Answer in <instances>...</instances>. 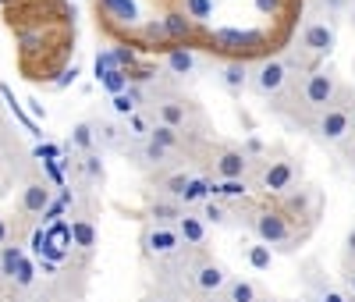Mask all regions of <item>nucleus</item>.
I'll list each match as a JSON object with an SVG mask.
<instances>
[{"label":"nucleus","mask_w":355,"mask_h":302,"mask_svg":"<svg viewBox=\"0 0 355 302\" xmlns=\"http://www.w3.org/2000/svg\"><path fill=\"white\" fill-rule=\"evenodd\" d=\"M334 97H338V78H334L327 68H313V72L306 75V85H302V100H306V107H313V110H327V107L334 103Z\"/></svg>","instance_id":"1"},{"label":"nucleus","mask_w":355,"mask_h":302,"mask_svg":"<svg viewBox=\"0 0 355 302\" xmlns=\"http://www.w3.org/2000/svg\"><path fill=\"white\" fill-rule=\"evenodd\" d=\"M249 82H252V89H256L259 97H277L281 89L288 85V68H284V60H281V57L259 60V68H256V75H252Z\"/></svg>","instance_id":"2"},{"label":"nucleus","mask_w":355,"mask_h":302,"mask_svg":"<svg viewBox=\"0 0 355 302\" xmlns=\"http://www.w3.org/2000/svg\"><path fill=\"white\" fill-rule=\"evenodd\" d=\"M252 228H256L263 246H288L291 242V228H288L284 210H263V214H256Z\"/></svg>","instance_id":"3"},{"label":"nucleus","mask_w":355,"mask_h":302,"mask_svg":"<svg viewBox=\"0 0 355 302\" xmlns=\"http://www.w3.org/2000/svg\"><path fill=\"white\" fill-rule=\"evenodd\" d=\"M316 132H320V139H327V142H341L352 132V114L341 110V107H327L320 114V121H316Z\"/></svg>","instance_id":"4"},{"label":"nucleus","mask_w":355,"mask_h":302,"mask_svg":"<svg viewBox=\"0 0 355 302\" xmlns=\"http://www.w3.org/2000/svg\"><path fill=\"white\" fill-rule=\"evenodd\" d=\"M210 40L220 50H256V47H263V33H256V28H217Z\"/></svg>","instance_id":"5"},{"label":"nucleus","mask_w":355,"mask_h":302,"mask_svg":"<svg viewBox=\"0 0 355 302\" xmlns=\"http://www.w3.org/2000/svg\"><path fill=\"white\" fill-rule=\"evenodd\" d=\"M142 242H146V253H153V256H174L178 246H182V235H178V228H171V224H157V228L146 231Z\"/></svg>","instance_id":"6"},{"label":"nucleus","mask_w":355,"mask_h":302,"mask_svg":"<svg viewBox=\"0 0 355 302\" xmlns=\"http://www.w3.org/2000/svg\"><path fill=\"white\" fill-rule=\"evenodd\" d=\"M192 281H196V288H199L202 295H217V292L227 285V270H224L220 263H214V260H202V263H196Z\"/></svg>","instance_id":"7"},{"label":"nucleus","mask_w":355,"mask_h":302,"mask_svg":"<svg viewBox=\"0 0 355 302\" xmlns=\"http://www.w3.org/2000/svg\"><path fill=\"white\" fill-rule=\"evenodd\" d=\"M334 40L338 36H334V28L327 22H306V28H302V47L309 53H331Z\"/></svg>","instance_id":"8"},{"label":"nucleus","mask_w":355,"mask_h":302,"mask_svg":"<svg viewBox=\"0 0 355 302\" xmlns=\"http://www.w3.org/2000/svg\"><path fill=\"white\" fill-rule=\"evenodd\" d=\"M263 189L266 192H288L291 185H295V167L288 164V160H274L270 167L263 171Z\"/></svg>","instance_id":"9"},{"label":"nucleus","mask_w":355,"mask_h":302,"mask_svg":"<svg viewBox=\"0 0 355 302\" xmlns=\"http://www.w3.org/2000/svg\"><path fill=\"white\" fill-rule=\"evenodd\" d=\"M50 206V185L40 178L33 181H25V189H21V210L25 214H43V210Z\"/></svg>","instance_id":"10"},{"label":"nucleus","mask_w":355,"mask_h":302,"mask_svg":"<svg viewBox=\"0 0 355 302\" xmlns=\"http://www.w3.org/2000/svg\"><path fill=\"white\" fill-rule=\"evenodd\" d=\"M196 65H199V57H196L189 47H174V50H167V57H164L167 75H178V78L192 75V72H196Z\"/></svg>","instance_id":"11"},{"label":"nucleus","mask_w":355,"mask_h":302,"mask_svg":"<svg viewBox=\"0 0 355 302\" xmlns=\"http://www.w3.org/2000/svg\"><path fill=\"white\" fill-rule=\"evenodd\" d=\"M245 171H249V157L242 153V149H224V153L217 157V174H220V181L245 178Z\"/></svg>","instance_id":"12"},{"label":"nucleus","mask_w":355,"mask_h":302,"mask_svg":"<svg viewBox=\"0 0 355 302\" xmlns=\"http://www.w3.org/2000/svg\"><path fill=\"white\" fill-rule=\"evenodd\" d=\"M100 8L107 18L121 22V25H139V8L135 0H100Z\"/></svg>","instance_id":"13"},{"label":"nucleus","mask_w":355,"mask_h":302,"mask_svg":"<svg viewBox=\"0 0 355 302\" xmlns=\"http://www.w3.org/2000/svg\"><path fill=\"white\" fill-rule=\"evenodd\" d=\"M174 228H178V235H182L185 246H202V242H206V224H202V217L182 214V217L174 221Z\"/></svg>","instance_id":"14"},{"label":"nucleus","mask_w":355,"mask_h":302,"mask_svg":"<svg viewBox=\"0 0 355 302\" xmlns=\"http://www.w3.org/2000/svg\"><path fill=\"white\" fill-rule=\"evenodd\" d=\"M220 78H224V85L231 89V93H242V89L249 85V65L245 60H227Z\"/></svg>","instance_id":"15"},{"label":"nucleus","mask_w":355,"mask_h":302,"mask_svg":"<svg viewBox=\"0 0 355 302\" xmlns=\"http://www.w3.org/2000/svg\"><path fill=\"white\" fill-rule=\"evenodd\" d=\"M160 25H164V36H167V40H189V36H192V28H196L182 11L164 15V22H160Z\"/></svg>","instance_id":"16"},{"label":"nucleus","mask_w":355,"mask_h":302,"mask_svg":"<svg viewBox=\"0 0 355 302\" xmlns=\"http://www.w3.org/2000/svg\"><path fill=\"white\" fill-rule=\"evenodd\" d=\"M68 235H71V242H75L78 249H93L96 246V228H93V221H85V217L71 221Z\"/></svg>","instance_id":"17"},{"label":"nucleus","mask_w":355,"mask_h":302,"mask_svg":"<svg viewBox=\"0 0 355 302\" xmlns=\"http://www.w3.org/2000/svg\"><path fill=\"white\" fill-rule=\"evenodd\" d=\"M182 214H185V210H182V203H178V199H160V203H153V221H157V224H174Z\"/></svg>","instance_id":"18"},{"label":"nucleus","mask_w":355,"mask_h":302,"mask_svg":"<svg viewBox=\"0 0 355 302\" xmlns=\"http://www.w3.org/2000/svg\"><path fill=\"white\" fill-rule=\"evenodd\" d=\"M71 146L85 149V153H93V146H96V132H93V121H78V125L71 128Z\"/></svg>","instance_id":"19"},{"label":"nucleus","mask_w":355,"mask_h":302,"mask_svg":"<svg viewBox=\"0 0 355 302\" xmlns=\"http://www.w3.org/2000/svg\"><path fill=\"white\" fill-rule=\"evenodd\" d=\"M192 25L196 22H210L214 18V0H185V11H182Z\"/></svg>","instance_id":"20"},{"label":"nucleus","mask_w":355,"mask_h":302,"mask_svg":"<svg viewBox=\"0 0 355 302\" xmlns=\"http://www.w3.org/2000/svg\"><path fill=\"white\" fill-rule=\"evenodd\" d=\"M160 125H167V128L185 125V107L178 103V100H164L160 103Z\"/></svg>","instance_id":"21"},{"label":"nucleus","mask_w":355,"mask_h":302,"mask_svg":"<svg viewBox=\"0 0 355 302\" xmlns=\"http://www.w3.org/2000/svg\"><path fill=\"white\" fill-rule=\"evenodd\" d=\"M25 260V253L18 249V246H0V278H8L11 281V274H15V267Z\"/></svg>","instance_id":"22"},{"label":"nucleus","mask_w":355,"mask_h":302,"mask_svg":"<svg viewBox=\"0 0 355 302\" xmlns=\"http://www.w3.org/2000/svg\"><path fill=\"white\" fill-rule=\"evenodd\" d=\"M206 196H210V181H206V178H189V185H185V192H182L178 203H199Z\"/></svg>","instance_id":"23"},{"label":"nucleus","mask_w":355,"mask_h":302,"mask_svg":"<svg viewBox=\"0 0 355 302\" xmlns=\"http://www.w3.org/2000/svg\"><path fill=\"white\" fill-rule=\"evenodd\" d=\"M224 292H227V302H256V288L249 281H227Z\"/></svg>","instance_id":"24"},{"label":"nucleus","mask_w":355,"mask_h":302,"mask_svg":"<svg viewBox=\"0 0 355 302\" xmlns=\"http://www.w3.org/2000/svg\"><path fill=\"white\" fill-rule=\"evenodd\" d=\"M210 192L214 196H245L249 192V185H245V178H231V181H220V185H210Z\"/></svg>","instance_id":"25"},{"label":"nucleus","mask_w":355,"mask_h":302,"mask_svg":"<svg viewBox=\"0 0 355 302\" xmlns=\"http://www.w3.org/2000/svg\"><path fill=\"white\" fill-rule=\"evenodd\" d=\"M100 82L107 85V93H114V97H117V93H125V89H128V75H125L121 68H114V72H107V75H103Z\"/></svg>","instance_id":"26"},{"label":"nucleus","mask_w":355,"mask_h":302,"mask_svg":"<svg viewBox=\"0 0 355 302\" xmlns=\"http://www.w3.org/2000/svg\"><path fill=\"white\" fill-rule=\"evenodd\" d=\"M150 142H157V146H164V149H174V146H178V128L157 125V128L150 132Z\"/></svg>","instance_id":"27"},{"label":"nucleus","mask_w":355,"mask_h":302,"mask_svg":"<svg viewBox=\"0 0 355 302\" xmlns=\"http://www.w3.org/2000/svg\"><path fill=\"white\" fill-rule=\"evenodd\" d=\"M82 167H85V178L89 181H103V157L100 153H85L82 157Z\"/></svg>","instance_id":"28"},{"label":"nucleus","mask_w":355,"mask_h":302,"mask_svg":"<svg viewBox=\"0 0 355 302\" xmlns=\"http://www.w3.org/2000/svg\"><path fill=\"white\" fill-rule=\"evenodd\" d=\"M270 246H263V242H259V246H252L249 249V263H252V270H270Z\"/></svg>","instance_id":"29"},{"label":"nucleus","mask_w":355,"mask_h":302,"mask_svg":"<svg viewBox=\"0 0 355 302\" xmlns=\"http://www.w3.org/2000/svg\"><path fill=\"white\" fill-rule=\"evenodd\" d=\"M11 281H15L18 288H28V285L36 281V267L28 263V260H21V263L15 267V274H11Z\"/></svg>","instance_id":"30"},{"label":"nucleus","mask_w":355,"mask_h":302,"mask_svg":"<svg viewBox=\"0 0 355 302\" xmlns=\"http://www.w3.org/2000/svg\"><path fill=\"white\" fill-rule=\"evenodd\" d=\"M185 185H189V174H171V178L164 181V192H167V199H182Z\"/></svg>","instance_id":"31"},{"label":"nucleus","mask_w":355,"mask_h":302,"mask_svg":"<svg viewBox=\"0 0 355 302\" xmlns=\"http://www.w3.org/2000/svg\"><path fill=\"white\" fill-rule=\"evenodd\" d=\"M252 4H256V11L266 15V18H277V15L284 11V0H252Z\"/></svg>","instance_id":"32"},{"label":"nucleus","mask_w":355,"mask_h":302,"mask_svg":"<svg viewBox=\"0 0 355 302\" xmlns=\"http://www.w3.org/2000/svg\"><path fill=\"white\" fill-rule=\"evenodd\" d=\"M142 157H146V164H164L167 160V149L157 146V142H146L142 146Z\"/></svg>","instance_id":"33"},{"label":"nucleus","mask_w":355,"mask_h":302,"mask_svg":"<svg viewBox=\"0 0 355 302\" xmlns=\"http://www.w3.org/2000/svg\"><path fill=\"white\" fill-rule=\"evenodd\" d=\"M202 221H210V224H224V221H227L224 206H220V203H206V206H202Z\"/></svg>","instance_id":"34"},{"label":"nucleus","mask_w":355,"mask_h":302,"mask_svg":"<svg viewBox=\"0 0 355 302\" xmlns=\"http://www.w3.org/2000/svg\"><path fill=\"white\" fill-rule=\"evenodd\" d=\"M128 135H135V139H142V135H150V128H146V117L142 114H128Z\"/></svg>","instance_id":"35"},{"label":"nucleus","mask_w":355,"mask_h":302,"mask_svg":"<svg viewBox=\"0 0 355 302\" xmlns=\"http://www.w3.org/2000/svg\"><path fill=\"white\" fill-rule=\"evenodd\" d=\"M33 253H36V256H46V253H50V246H46V228H36V231H33Z\"/></svg>","instance_id":"36"},{"label":"nucleus","mask_w":355,"mask_h":302,"mask_svg":"<svg viewBox=\"0 0 355 302\" xmlns=\"http://www.w3.org/2000/svg\"><path fill=\"white\" fill-rule=\"evenodd\" d=\"M142 36H146V40H153V43H164V40H167V36H164V25H160V22H150V25L142 28Z\"/></svg>","instance_id":"37"},{"label":"nucleus","mask_w":355,"mask_h":302,"mask_svg":"<svg viewBox=\"0 0 355 302\" xmlns=\"http://www.w3.org/2000/svg\"><path fill=\"white\" fill-rule=\"evenodd\" d=\"M306 206H309V196H306V192H302V196H291V199H288V210H291V214H302Z\"/></svg>","instance_id":"38"},{"label":"nucleus","mask_w":355,"mask_h":302,"mask_svg":"<svg viewBox=\"0 0 355 302\" xmlns=\"http://www.w3.org/2000/svg\"><path fill=\"white\" fill-rule=\"evenodd\" d=\"M75 78H78V68L71 65V68H68V72H64L61 78H57V89H64V85H68V82H75Z\"/></svg>","instance_id":"39"},{"label":"nucleus","mask_w":355,"mask_h":302,"mask_svg":"<svg viewBox=\"0 0 355 302\" xmlns=\"http://www.w3.org/2000/svg\"><path fill=\"white\" fill-rule=\"evenodd\" d=\"M320 302H348V299H345L341 292H323V295H320Z\"/></svg>","instance_id":"40"},{"label":"nucleus","mask_w":355,"mask_h":302,"mask_svg":"<svg viewBox=\"0 0 355 302\" xmlns=\"http://www.w3.org/2000/svg\"><path fill=\"white\" fill-rule=\"evenodd\" d=\"M259 149H263V142H259V139H249V142H245V149H242V153L249 157V153H259Z\"/></svg>","instance_id":"41"},{"label":"nucleus","mask_w":355,"mask_h":302,"mask_svg":"<svg viewBox=\"0 0 355 302\" xmlns=\"http://www.w3.org/2000/svg\"><path fill=\"white\" fill-rule=\"evenodd\" d=\"M8 235H11V228H8L4 217H0V246H8Z\"/></svg>","instance_id":"42"},{"label":"nucleus","mask_w":355,"mask_h":302,"mask_svg":"<svg viewBox=\"0 0 355 302\" xmlns=\"http://www.w3.org/2000/svg\"><path fill=\"white\" fill-rule=\"evenodd\" d=\"M345 0H320V8H341Z\"/></svg>","instance_id":"43"},{"label":"nucleus","mask_w":355,"mask_h":302,"mask_svg":"<svg viewBox=\"0 0 355 302\" xmlns=\"http://www.w3.org/2000/svg\"><path fill=\"white\" fill-rule=\"evenodd\" d=\"M348 256H355V231L348 235Z\"/></svg>","instance_id":"44"},{"label":"nucleus","mask_w":355,"mask_h":302,"mask_svg":"<svg viewBox=\"0 0 355 302\" xmlns=\"http://www.w3.org/2000/svg\"><path fill=\"white\" fill-rule=\"evenodd\" d=\"M348 288H352V295H355V270H352V274H348Z\"/></svg>","instance_id":"45"},{"label":"nucleus","mask_w":355,"mask_h":302,"mask_svg":"<svg viewBox=\"0 0 355 302\" xmlns=\"http://www.w3.org/2000/svg\"><path fill=\"white\" fill-rule=\"evenodd\" d=\"M150 302H167V299H150Z\"/></svg>","instance_id":"46"},{"label":"nucleus","mask_w":355,"mask_h":302,"mask_svg":"<svg viewBox=\"0 0 355 302\" xmlns=\"http://www.w3.org/2000/svg\"><path fill=\"white\" fill-rule=\"evenodd\" d=\"M266 302H274V299H266Z\"/></svg>","instance_id":"47"}]
</instances>
